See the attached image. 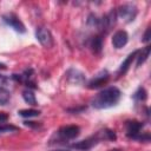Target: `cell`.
<instances>
[{"label": "cell", "mask_w": 151, "mask_h": 151, "mask_svg": "<svg viewBox=\"0 0 151 151\" xmlns=\"http://www.w3.org/2000/svg\"><path fill=\"white\" fill-rule=\"evenodd\" d=\"M18 113H19L21 117H25V118H31V117H38V116L40 114V111L31 109V110H20Z\"/></svg>", "instance_id": "17"}, {"label": "cell", "mask_w": 151, "mask_h": 151, "mask_svg": "<svg viewBox=\"0 0 151 151\" xmlns=\"http://www.w3.org/2000/svg\"><path fill=\"white\" fill-rule=\"evenodd\" d=\"M149 53H150V46H146L142 52H138V57H137V66H140L142 64H144L149 57Z\"/></svg>", "instance_id": "15"}, {"label": "cell", "mask_w": 151, "mask_h": 151, "mask_svg": "<svg viewBox=\"0 0 151 151\" xmlns=\"http://www.w3.org/2000/svg\"><path fill=\"white\" fill-rule=\"evenodd\" d=\"M110 151H122L120 149H113V150H110Z\"/></svg>", "instance_id": "26"}, {"label": "cell", "mask_w": 151, "mask_h": 151, "mask_svg": "<svg viewBox=\"0 0 151 151\" xmlns=\"http://www.w3.org/2000/svg\"><path fill=\"white\" fill-rule=\"evenodd\" d=\"M22 98H24V100H25L27 104H29V105H32V106L38 105L37 99H35V94H34L29 88L22 91Z\"/></svg>", "instance_id": "14"}, {"label": "cell", "mask_w": 151, "mask_h": 151, "mask_svg": "<svg viewBox=\"0 0 151 151\" xmlns=\"http://www.w3.org/2000/svg\"><path fill=\"white\" fill-rule=\"evenodd\" d=\"M137 13H138V9H137L136 5H133V4H124L118 8L117 15H119L124 21L131 22V21L134 20Z\"/></svg>", "instance_id": "3"}, {"label": "cell", "mask_w": 151, "mask_h": 151, "mask_svg": "<svg viewBox=\"0 0 151 151\" xmlns=\"http://www.w3.org/2000/svg\"><path fill=\"white\" fill-rule=\"evenodd\" d=\"M5 68H6V65L2 64V63H0V70H5Z\"/></svg>", "instance_id": "25"}, {"label": "cell", "mask_w": 151, "mask_h": 151, "mask_svg": "<svg viewBox=\"0 0 151 151\" xmlns=\"http://www.w3.org/2000/svg\"><path fill=\"white\" fill-rule=\"evenodd\" d=\"M35 37L38 41L44 46V47H52L53 46V38L51 32L45 28V27H38L35 31Z\"/></svg>", "instance_id": "5"}, {"label": "cell", "mask_w": 151, "mask_h": 151, "mask_svg": "<svg viewBox=\"0 0 151 151\" xmlns=\"http://www.w3.org/2000/svg\"><path fill=\"white\" fill-rule=\"evenodd\" d=\"M99 139H100L99 134H96V136H92V137H90V138H87V139H84V140H81V142L73 143V144L71 145V147L77 149V150L86 151V150L91 149L93 145H96V144L99 142Z\"/></svg>", "instance_id": "8"}, {"label": "cell", "mask_w": 151, "mask_h": 151, "mask_svg": "<svg viewBox=\"0 0 151 151\" xmlns=\"http://www.w3.org/2000/svg\"><path fill=\"white\" fill-rule=\"evenodd\" d=\"M127 40H129V35L125 31H117L113 34L112 45L116 48H122L123 46H125L127 44Z\"/></svg>", "instance_id": "10"}, {"label": "cell", "mask_w": 151, "mask_h": 151, "mask_svg": "<svg viewBox=\"0 0 151 151\" xmlns=\"http://www.w3.org/2000/svg\"><path fill=\"white\" fill-rule=\"evenodd\" d=\"M138 52L139 51H134V52H132V53H130L129 55H127V58L122 63V65H120V68H119V72H118V74H124L127 70H129V67L131 66V64H132V61H133V59L137 57V54H138Z\"/></svg>", "instance_id": "12"}, {"label": "cell", "mask_w": 151, "mask_h": 151, "mask_svg": "<svg viewBox=\"0 0 151 151\" xmlns=\"http://www.w3.org/2000/svg\"><path fill=\"white\" fill-rule=\"evenodd\" d=\"M116 21H117V11L112 9L106 15H104L101 19H99L98 29L103 33H107L116 25Z\"/></svg>", "instance_id": "2"}, {"label": "cell", "mask_w": 151, "mask_h": 151, "mask_svg": "<svg viewBox=\"0 0 151 151\" xmlns=\"http://www.w3.org/2000/svg\"><path fill=\"white\" fill-rule=\"evenodd\" d=\"M24 124H25L26 126H29V127H33V129H38V127L41 126L40 123H37V122H28V120H25Z\"/></svg>", "instance_id": "20"}, {"label": "cell", "mask_w": 151, "mask_h": 151, "mask_svg": "<svg viewBox=\"0 0 151 151\" xmlns=\"http://www.w3.org/2000/svg\"><path fill=\"white\" fill-rule=\"evenodd\" d=\"M80 133V127L77 125H66V126H61L58 131V136L64 139V140H70V139H74L76 137H78Z\"/></svg>", "instance_id": "4"}, {"label": "cell", "mask_w": 151, "mask_h": 151, "mask_svg": "<svg viewBox=\"0 0 151 151\" xmlns=\"http://www.w3.org/2000/svg\"><path fill=\"white\" fill-rule=\"evenodd\" d=\"M109 79H110L109 73H107L106 71H103V72H100L99 74H97V76L88 83V88H98V87H100L101 85L106 84V83L109 81Z\"/></svg>", "instance_id": "11"}, {"label": "cell", "mask_w": 151, "mask_h": 151, "mask_svg": "<svg viewBox=\"0 0 151 151\" xmlns=\"http://www.w3.org/2000/svg\"><path fill=\"white\" fill-rule=\"evenodd\" d=\"M66 78L68 80V83L74 84V85H81L85 83V74L76 68H70L66 72Z\"/></svg>", "instance_id": "9"}, {"label": "cell", "mask_w": 151, "mask_h": 151, "mask_svg": "<svg viewBox=\"0 0 151 151\" xmlns=\"http://www.w3.org/2000/svg\"><path fill=\"white\" fill-rule=\"evenodd\" d=\"M11 100V93L5 87L0 86V105H6Z\"/></svg>", "instance_id": "16"}, {"label": "cell", "mask_w": 151, "mask_h": 151, "mask_svg": "<svg viewBox=\"0 0 151 151\" xmlns=\"http://www.w3.org/2000/svg\"><path fill=\"white\" fill-rule=\"evenodd\" d=\"M2 19H4V21L8 25V26H11L13 29H15L17 32H19V33H25V26H24V24L19 20V18L15 15V14H13V13H8V14H5L4 17H2Z\"/></svg>", "instance_id": "6"}, {"label": "cell", "mask_w": 151, "mask_h": 151, "mask_svg": "<svg viewBox=\"0 0 151 151\" xmlns=\"http://www.w3.org/2000/svg\"><path fill=\"white\" fill-rule=\"evenodd\" d=\"M144 124L140 123V122H137V120H130V122H126V134L129 138H132V139H136L138 134H140L142 132V129H143Z\"/></svg>", "instance_id": "7"}, {"label": "cell", "mask_w": 151, "mask_h": 151, "mask_svg": "<svg viewBox=\"0 0 151 151\" xmlns=\"http://www.w3.org/2000/svg\"><path fill=\"white\" fill-rule=\"evenodd\" d=\"M86 107H78V109H67V111L68 112H80V111H83V110H85Z\"/></svg>", "instance_id": "24"}, {"label": "cell", "mask_w": 151, "mask_h": 151, "mask_svg": "<svg viewBox=\"0 0 151 151\" xmlns=\"http://www.w3.org/2000/svg\"><path fill=\"white\" fill-rule=\"evenodd\" d=\"M150 27H147L146 28V31H145V33H144V35H143V41L144 42H149L150 41Z\"/></svg>", "instance_id": "22"}, {"label": "cell", "mask_w": 151, "mask_h": 151, "mask_svg": "<svg viewBox=\"0 0 151 151\" xmlns=\"http://www.w3.org/2000/svg\"><path fill=\"white\" fill-rule=\"evenodd\" d=\"M19 129L11 124H0V132H11V131H18Z\"/></svg>", "instance_id": "19"}, {"label": "cell", "mask_w": 151, "mask_h": 151, "mask_svg": "<svg viewBox=\"0 0 151 151\" xmlns=\"http://www.w3.org/2000/svg\"><path fill=\"white\" fill-rule=\"evenodd\" d=\"M7 119H8V116H7L5 112H0V124L6 123Z\"/></svg>", "instance_id": "23"}, {"label": "cell", "mask_w": 151, "mask_h": 151, "mask_svg": "<svg viewBox=\"0 0 151 151\" xmlns=\"http://www.w3.org/2000/svg\"><path fill=\"white\" fill-rule=\"evenodd\" d=\"M122 92L116 86H110L103 91H100L98 94L94 96L91 104L94 109L101 110V109H109L118 104L120 99Z\"/></svg>", "instance_id": "1"}, {"label": "cell", "mask_w": 151, "mask_h": 151, "mask_svg": "<svg viewBox=\"0 0 151 151\" xmlns=\"http://www.w3.org/2000/svg\"><path fill=\"white\" fill-rule=\"evenodd\" d=\"M133 98H134L136 100H138V101H143V100H145V99H146V91H145L143 87L138 88L137 92L133 94Z\"/></svg>", "instance_id": "18"}, {"label": "cell", "mask_w": 151, "mask_h": 151, "mask_svg": "<svg viewBox=\"0 0 151 151\" xmlns=\"http://www.w3.org/2000/svg\"><path fill=\"white\" fill-rule=\"evenodd\" d=\"M54 151H68V150H54Z\"/></svg>", "instance_id": "27"}, {"label": "cell", "mask_w": 151, "mask_h": 151, "mask_svg": "<svg viewBox=\"0 0 151 151\" xmlns=\"http://www.w3.org/2000/svg\"><path fill=\"white\" fill-rule=\"evenodd\" d=\"M91 50L94 54H99L103 50V37L101 35H96L91 40Z\"/></svg>", "instance_id": "13"}, {"label": "cell", "mask_w": 151, "mask_h": 151, "mask_svg": "<svg viewBox=\"0 0 151 151\" xmlns=\"http://www.w3.org/2000/svg\"><path fill=\"white\" fill-rule=\"evenodd\" d=\"M137 140H142V142H150V134L146 132V133H144V134H138L137 136V138H136Z\"/></svg>", "instance_id": "21"}]
</instances>
